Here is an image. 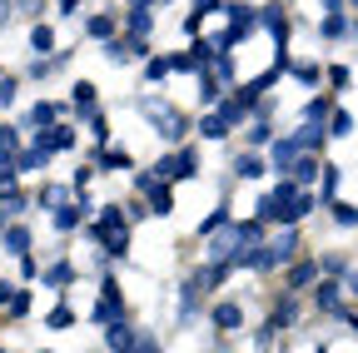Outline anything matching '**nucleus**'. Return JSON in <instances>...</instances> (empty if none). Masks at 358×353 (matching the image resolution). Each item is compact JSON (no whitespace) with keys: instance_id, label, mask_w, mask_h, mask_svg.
Returning <instances> with one entry per match:
<instances>
[{"instance_id":"21","label":"nucleus","mask_w":358,"mask_h":353,"mask_svg":"<svg viewBox=\"0 0 358 353\" xmlns=\"http://www.w3.org/2000/svg\"><path fill=\"white\" fill-rule=\"evenodd\" d=\"M219 6H224V0H194V10H189V15H185V30H189V35H194V30H199V20H204V15H214V10H219Z\"/></svg>"},{"instance_id":"55","label":"nucleus","mask_w":358,"mask_h":353,"mask_svg":"<svg viewBox=\"0 0 358 353\" xmlns=\"http://www.w3.org/2000/svg\"><path fill=\"white\" fill-rule=\"evenodd\" d=\"M319 353H329V348H319Z\"/></svg>"},{"instance_id":"10","label":"nucleus","mask_w":358,"mask_h":353,"mask_svg":"<svg viewBox=\"0 0 358 353\" xmlns=\"http://www.w3.org/2000/svg\"><path fill=\"white\" fill-rule=\"evenodd\" d=\"M85 209H90V199H65V204H55V229L70 234L80 219H85Z\"/></svg>"},{"instance_id":"42","label":"nucleus","mask_w":358,"mask_h":353,"mask_svg":"<svg viewBox=\"0 0 358 353\" xmlns=\"http://www.w3.org/2000/svg\"><path fill=\"white\" fill-rule=\"evenodd\" d=\"M274 140V129H268V120H254V129H249V145H268Z\"/></svg>"},{"instance_id":"23","label":"nucleus","mask_w":358,"mask_h":353,"mask_svg":"<svg viewBox=\"0 0 358 353\" xmlns=\"http://www.w3.org/2000/svg\"><path fill=\"white\" fill-rule=\"evenodd\" d=\"M319 180H324V185H319V194H313V199H324V204H329V199L338 194V164H324V169H319Z\"/></svg>"},{"instance_id":"47","label":"nucleus","mask_w":358,"mask_h":353,"mask_svg":"<svg viewBox=\"0 0 358 353\" xmlns=\"http://www.w3.org/2000/svg\"><path fill=\"white\" fill-rule=\"evenodd\" d=\"M10 294H15V284H6V279H0V303H10Z\"/></svg>"},{"instance_id":"5","label":"nucleus","mask_w":358,"mask_h":353,"mask_svg":"<svg viewBox=\"0 0 358 353\" xmlns=\"http://www.w3.org/2000/svg\"><path fill=\"white\" fill-rule=\"evenodd\" d=\"M259 25L279 40V45H289V30H294V20L284 15V6H259Z\"/></svg>"},{"instance_id":"11","label":"nucleus","mask_w":358,"mask_h":353,"mask_svg":"<svg viewBox=\"0 0 358 353\" xmlns=\"http://www.w3.org/2000/svg\"><path fill=\"white\" fill-rule=\"evenodd\" d=\"M319 169H324V164H319V154H299V159L289 164V180H294L299 189H308L313 180H319Z\"/></svg>"},{"instance_id":"1","label":"nucleus","mask_w":358,"mask_h":353,"mask_svg":"<svg viewBox=\"0 0 358 353\" xmlns=\"http://www.w3.org/2000/svg\"><path fill=\"white\" fill-rule=\"evenodd\" d=\"M294 194H299V185L289 180V174H279L274 194H264V204H259V224H299V214H294Z\"/></svg>"},{"instance_id":"35","label":"nucleus","mask_w":358,"mask_h":353,"mask_svg":"<svg viewBox=\"0 0 358 353\" xmlns=\"http://www.w3.org/2000/svg\"><path fill=\"white\" fill-rule=\"evenodd\" d=\"M15 90H20V80H15V75H0V110L15 105Z\"/></svg>"},{"instance_id":"18","label":"nucleus","mask_w":358,"mask_h":353,"mask_svg":"<svg viewBox=\"0 0 358 353\" xmlns=\"http://www.w3.org/2000/svg\"><path fill=\"white\" fill-rule=\"evenodd\" d=\"M115 25H120V15H90V20H85V35H90V40H110Z\"/></svg>"},{"instance_id":"17","label":"nucleus","mask_w":358,"mask_h":353,"mask_svg":"<svg viewBox=\"0 0 358 353\" xmlns=\"http://www.w3.org/2000/svg\"><path fill=\"white\" fill-rule=\"evenodd\" d=\"M145 209H150V214H159V219H169V214H174V189H169V185H155Z\"/></svg>"},{"instance_id":"9","label":"nucleus","mask_w":358,"mask_h":353,"mask_svg":"<svg viewBox=\"0 0 358 353\" xmlns=\"http://www.w3.org/2000/svg\"><path fill=\"white\" fill-rule=\"evenodd\" d=\"M294 140H299L303 154H319L324 140H329V129H324V120H303V129H294Z\"/></svg>"},{"instance_id":"26","label":"nucleus","mask_w":358,"mask_h":353,"mask_svg":"<svg viewBox=\"0 0 358 353\" xmlns=\"http://www.w3.org/2000/svg\"><path fill=\"white\" fill-rule=\"evenodd\" d=\"M234 174H239V180H259V174H264V159H259V154H239V159H234Z\"/></svg>"},{"instance_id":"54","label":"nucleus","mask_w":358,"mask_h":353,"mask_svg":"<svg viewBox=\"0 0 358 353\" xmlns=\"http://www.w3.org/2000/svg\"><path fill=\"white\" fill-rule=\"evenodd\" d=\"M348 6H358V0H348Z\"/></svg>"},{"instance_id":"45","label":"nucleus","mask_w":358,"mask_h":353,"mask_svg":"<svg viewBox=\"0 0 358 353\" xmlns=\"http://www.w3.org/2000/svg\"><path fill=\"white\" fill-rule=\"evenodd\" d=\"M329 85H334V90H348V70L334 65V70H329Z\"/></svg>"},{"instance_id":"20","label":"nucleus","mask_w":358,"mask_h":353,"mask_svg":"<svg viewBox=\"0 0 358 353\" xmlns=\"http://www.w3.org/2000/svg\"><path fill=\"white\" fill-rule=\"evenodd\" d=\"M95 169H134V159H129V150H100Z\"/></svg>"},{"instance_id":"50","label":"nucleus","mask_w":358,"mask_h":353,"mask_svg":"<svg viewBox=\"0 0 358 353\" xmlns=\"http://www.w3.org/2000/svg\"><path fill=\"white\" fill-rule=\"evenodd\" d=\"M338 319H343V324H348V329L358 333V314H338Z\"/></svg>"},{"instance_id":"7","label":"nucleus","mask_w":358,"mask_h":353,"mask_svg":"<svg viewBox=\"0 0 358 353\" xmlns=\"http://www.w3.org/2000/svg\"><path fill=\"white\" fill-rule=\"evenodd\" d=\"M338 289H343V284L319 279V289H313V308H319V314H329V319H338V314H343V298H338Z\"/></svg>"},{"instance_id":"19","label":"nucleus","mask_w":358,"mask_h":353,"mask_svg":"<svg viewBox=\"0 0 358 353\" xmlns=\"http://www.w3.org/2000/svg\"><path fill=\"white\" fill-rule=\"evenodd\" d=\"M219 95H224V80L199 70V105H219Z\"/></svg>"},{"instance_id":"32","label":"nucleus","mask_w":358,"mask_h":353,"mask_svg":"<svg viewBox=\"0 0 358 353\" xmlns=\"http://www.w3.org/2000/svg\"><path fill=\"white\" fill-rule=\"evenodd\" d=\"M324 40H338V35H348V20H343V10H334V15H324Z\"/></svg>"},{"instance_id":"48","label":"nucleus","mask_w":358,"mask_h":353,"mask_svg":"<svg viewBox=\"0 0 358 353\" xmlns=\"http://www.w3.org/2000/svg\"><path fill=\"white\" fill-rule=\"evenodd\" d=\"M334 10H343V0H324V15H334Z\"/></svg>"},{"instance_id":"31","label":"nucleus","mask_w":358,"mask_h":353,"mask_svg":"<svg viewBox=\"0 0 358 353\" xmlns=\"http://www.w3.org/2000/svg\"><path fill=\"white\" fill-rule=\"evenodd\" d=\"M329 209H334V219H338L343 229H358V209H353V204H343V199H329Z\"/></svg>"},{"instance_id":"43","label":"nucleus","mask_w":358,"mask_h":353,"mask_svg":"<svg viewBox=\"0 0 358 353\" xmlns=\"http://www.w3.org/2000/svg\"><path fill=\"white\" fill-rule=\"evenodd\" d=\"M90 135L105 145V140H110V120H105V115H95V120H90Z\"/></svg>"},{"instance_id":"52","label":"nucleus","mask_w":358,"mask_h":353,"mask_svg":"<svg viewBox=\"0 0 358 353\" xmlns=\"http://www.w3.org/2000/svg\"><path fill=\"white\" fill-rule=\"evenodd\" d=\"M348 289H353V294H358V274H353V279H348Z\"/></svg>"},{"instance_id":"30","label":"nucleus","mask_w":358,"mask_h":353,"mask_svg":"<svg viewBox=\"0 0 358 353\" xmlns=\"http://www.w3.org/2000/svg\"><path fill=\"white\" fill-rule=\"evenodd\" d=\"M124 30L145 40V35H150V10H124Z\"/></svg>"},{"instance_id":"28","label":"nucleus","mask_w":358,"mask_h":353,"mask_svg":"<svg viewBox=\"0 0 358 353\" xmlns=\"http://www.w3.org/2000/svg\"><path fill=\"white\" fill-rule=\"evenodd\" d=\"M75 279V269H70V264L60 259V264H50V269H45V284H50V289H65Z\"/></svg>"},{"instance_id":"33","label":"nucleus","mask_w":358,"mask_h":353,"mask_svg":"<svg viewBox=\"0 0 358 353\" xmlns=\"http://www.w3.org/2000/svg\"><path fill=\"white\" fill-rule=\"evenodd\" d=\"M329 110H334V95H319L303 105V120H329Z\"/></svg>"},{"instance_id":"46","label":"nucleus","mask_w":358,"mask_h":353,"mask_svg":"<svg viewBox=\"0 0 358 353\" xmlns=\"http://www.w3.org/2000/svg\"><path fill=\"white\" fill-rule=\"evenodd\" d=\"M90 180H95V164H80V169H75V189H85Z\"/></svg>"},{"instance_id":"29","label":"nucleus","mask_w":358,"mask_h":353,"mask_svg":"<svg viewBox=\"0 0 358 353\" xmlns=\"http://www.w3.org/2000/svg\"><path fill=\"white\" fill-rule=\"evenodd\" d=\"M100 244H105V254H110V259H124V254H129V229H120V234H105Z\"/></svg>"},{"instance_id":"34","label":"nucleus","mask_w":358,"mask_h":353,"mask_svg":"<svg viewBox=\"0 0 358 353\" xmlns=\"http://www.w3.org/2000/svg\"><path fill=\"white\" fill-rule=\"evenodd\" d=\"M30 45H35L40 55H45V50H55V30H50V25H35V30H30Z\"/></svg>"},{"instance_id":"24","label":"nucleus","mask_w":358,"mask_h":353,"mask_svg":"<svg viewBox=\"0 0 358 353\" xmlns=\"http://www.w3.org/2000/svg\"><path fill=\"white\" fill-rule=\"evenodd\" d=\"M70 105H75L80 115H90V110H95V85L80 80V85H75V95H70Z\"/></svg>"},{"instance_id":"8","label":"nucleus","mask_w":358,"mask_h":353,"mask_svg":"<svg viewBox=\"0 0 358 353\" xmlns=\"http://www.w3.org/2000/svg\"><path fill=\"white\" fill-rule=\"evenodd\" d=\"M120 229H129V219H124V209H120V204H105V209H100V219L90 224V234H95V239L120 234Z\"/></svg>"},{"instance_id":"27","label":"nucleus","mask_w":358,"mask_h":353,"mask_svg":"<svg viewBox=\"0 0 358 353\" xmlns=\"http://www.w3.org/2000/svg\"><path fill=\"white\" fill-rule=\"evenodd\" d=\"M199 135H204V140H229V124H224L219 115H204V120H199Z\"/></svg>"},{"instance_id":"40","label":"nucleus","mask_w":358,"mask_h":353,"mask_svg":"<svg viewBox=\"0 0 358 353\" xmlns=\"http://www.w3.org/2000/svg\"><path fill=\"white\" fill-rule=\"evenodd\" d=\"M65 199H70V194H65L60 185H45V189L35 194V204H65Z\"/></svg>"},{"instance_id":"38","label":"nucleus","mask_w":358,"mask_h":353,"mask_svg":"<svg viewBox=\"0 0 358 353\" xmlns=\"http://www.w3.org/2000/svg\"><path fill=\"white\" fill-rule=\"evenodd\" d=\"M164 75H169V60L164 55H150L145 60V80H164Z\"/></svg>"},{"instance_id":"3","label":"nucleus","mask_w":358,"mask_h":353,"mask_svg":"<svg viewBox=\"0 0 358 353\" xmlns=\"http://www.w3.org/2000/svg\"><path fill=\"white\" fill-rule=\"evenodd\" d=\"M140 110H145V120L159 129V135L169 140V145H179V140H185V129H189V120L185 115H179L174 105H159V100H140Z\"/></svg>"},{"instance_id":"25","label":"nucleus","mask_w":358,"mask_h":353,"mask_svg":"<svg viewBox=\"0 0 358 353\" xmlns=\"http://www.w3.org/2000/svg\"><path fill=\"white\" fill-rule=\"evenodd\" d=\"M55 115H60V105H50V100H40V105H35V110L25 115V129H35V124H50Z\"/></svg>"},{"instance_id":"16","label":"nucleus","mask_w":358,"mask_h":353,"mask_svg":"<svg viewBox=\"0 0 358 353\" xmlns=\"http://www.w3.org/2000/svg\"><path fill=\"white\" fill-rule=\"evenodd\" d=\"M35 145H40V150H50V154H55V150H70V145H75V129H70V124H55L50 135H40Z\"/></svg>"},{"instance_id":"14","label":"nucleus","mask_w":358,"mask_h":353,"mask_svg":"<svg viewBox=\"0 0 358 353\" xmlns=\"http://www.w3.org/2000/svg\"><path fill=\"white\" fill-rule=\"evenodd\" d=\"M239 324H244V308H239V303H219V308H214V329H219V333H234Z\"/></svg>"},{"instance_id":"44","label":"nucleus","mask_w":358,"mask_h":353,"mask_svg":"<svg viewBox=\"0 0 358 353\" xmlns=\"http://www.w3.org/2000/svg\"><path fill=\"white\" fill-rule=\"evenodd\" d=\"M289 70H294V80H303V85L319 80V65H289Z\"/></svg>"},{"instance_id":"49","label":"nucleus","mask_w":358,"mask_h":353,"mask_svg":"<svg viewBox=\"0 0 358 353\" xmlns=\"http://www.w3.org/2000/svg\"><path fill=\"white\" fill-rule=\"evenodd\" d=\"M155 6V0H129V10H150Z\"/></svg>"},{"instance_id":"36","label":"nucleus","mask_w":358,"mask_h":353,"mask_svg":"<svg viewBox=\"0 0 358 353\" xmlns=\"http://www.w3.org/2000/svg\"><path fill=\"white\" fill-rule=\"evenodd\" d=\"M20 150V129L15 124H0V154H15Z\"/></svg>"},{"instance_id":"6","label":"nucleus","mask_w":358,"mask_h":353,"mask_svg":"<svg viewBox=\"0 0 358 353\" xmlns=\"http://www.w3.org/2000/svg\"><path fill=\"white\" fill-rule=\"evenodd\" d=\"M100 289H105V298H100V308H95L90 319H95V324H115V319H124V303H120V284H115V279H105Z\"/></svg>"},{"instance_id":"4","label":"nucleus","mask_w":358,"mask_h":353,"mask_svg":"<svg viewBox=\"0 0 358 353\" xmlns=\"http://www.w3.org/2000/svg\"><path fill=\"white\" fill-rule=\"evenodd\" d=\"M145 55H150V45L140 35H110L105 40V60L110 65H129V60H145Z\"/></svg>"},{"instance_id":"41","label":"nucleus","mask_w":358,"mask_h":353,"mask_svg":"<svg viewBox=\"0 0 358 353\" xmlns=\"http://www.w3.org/2000/svg\"><path fill=\"white\" fill-rule=\"evenodd\" d=\"M25 314H30V294L15 289V294H10V319H25Z\"/></svg>"},{"instance_id":"2","label":"nucleus","mask_w":358,"mask_h":353,"mask_svg":"<svg viewBox=\"0 0 358 353\" xmlns=\"http://www.w3.org/2000/svg\"><path fill=\"white\" fill-rule=\"evenodd\" d=\"M294 254H299V234H294V229H284L279 239L254 244V254H249V269H259V274H274L279 264H289Z\"/></svg>"},{"instance_id":"12","label":"nucleus","mask_w":358,"mask_h":353,"mask_svg":"<svg viewBox=\"0 0 358 353\" xmlns=\"http://www.w3.org/2000/svg\"><path fill=\"white\" fill-rule=\"evenodd\" d=\"M299 154H303V150H299V140H294V135H284V140H274V150H268V164H274L279 174H289V164H294Z\"/></svg>"},{"instance_id":"37","label":"nucleus","mask_w":358,"mask_h":353,"mask_svg":"<svg viewBox=\"0 0 358 353\" xmlns=\"http://www.w3.org/2000/svg\"><path fill=\"white\" fill-rule=\"evenodd\" d=\"M229 224V209H214L209 219H199V234H214V229H224Z\"/></svg>"},{"instance_id":"22","label":"nucleus","mask_w":358,"mask_h":353,"mask_svg":"<svg viewBox=\"0 0 358 353\" xmlns=\"http://www.w3.org/2000/svg\"><path fill=\"white\" fill-rule=\"evenodd\" d=\"M329 135L334 140H348L353 135V115L348 110H329Z\"/></svg>"},{"instance_id":"53","label":"nucleus","mask_w":358,"mask_h":353,"mask_svg":"<svg viewBox=\"0 0 358 353\" xmlns=\"http://www.w3.org/2000/svg\"><path fill=\"white\" fill-rule=\"evenodd\" d=\"M0 229H6V209H0Z\"/></svg>"},{"instance_id":"51","label":"nucleus","mask_w":358,"mask_h":353,"mask_svg":"<svg viewBox=\"0 0 358 353\" xmlns=\"http://www.w3.org/2000/svg\"><path fill=\"white\" fill-rule=\"evenodd\" d=\"M55 6H60V10H65V15H70V10H75V6H80V0H55Z\"/></svg>"},{"instance_id":"15","label":"nucleus","mask_w":358,"mask_h":353,"mask_svg":"<svg viewBox=\"0 0 358 353\" xmlns=\"http://www.w3.org/2000/svg\"><path fill=\"white\" fill-rule=\"evenodd\" d=\"M0 244H6V254H25L30 249V229L25 224H6L0 229Z\"/></svg>"},{"instance_id":"13","label":"nucleus","mask_w":358,"mask_h":353,"mask_svg":"<svg viewBox=\"0 0 358 353\" xmlns=\"http://www.w3.org/2000/svg\"><path fill=\"white\" fill-rule=\"evenodd\" d=\"M313 279H319V264H313V259H289V274H284V289H308Z\"/></svg>"},{"instance_id":"39","label":"nucleus","mask_w":358,"mask_h":353,"mask_svg":"<svg viewBox=\"0 0 358 353\" xmlns=\"http://www.w3.org/2000/svg\"><path fill=\"white\" fill-rule=\"evenodd\" d=\"M75 324V314H70V308L60 303V308H50V319H45V329H70Z\"/></svg>"}]
</instances>
